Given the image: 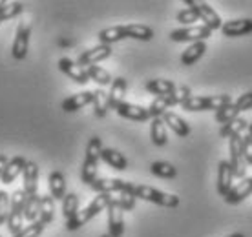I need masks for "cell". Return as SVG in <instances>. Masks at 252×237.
Instances as JSON below:
<instances>
[{
	"mask_svg": "<svg viewBox=\"0 0 252 237\" xmlns=\"http://www.w3.org/2000/svg\"><path fill=\"white\" fill-rule=\"evenodd\" d=\"M112 55V46H104V44H99V46H95L92 50H86L79 57V60L77 64L81 66V68H88V66H95L97 62H102V60H106L108 57Z\"/></svg>",
	"mask_w": 252,
	"mask_h": 237,
	"instance_id": "8",
	"label": "cell"
},
{
	"mask_svg": "<svg viewBox=\"0 0 252 237\" xmlns=\"http://www.w3.org/2000/svg\"><path fill=\"white\" fill-rule=\"evenodd\" d=\"M241 148H243V157H245V162L252 166V135L247 133L241 139Z\"/></svg>",
	"mask_w": 252,
	"mask_h": 237,
	"instance_id": "48",
	"label": "cell"
},
{
	"mask_svg": "<svg viewBox=\"0 0 252 237\" xmlns=\"http://www.w3.org/2000/svg\"><path fill=\"white\" fill-rule=\"evenodd\" d=\"M251 194H252V177H243V179H240L238 184H234L230 188V192L223 199L227 201L228 205H238L241 201H245Z\"/></svg>",
	"mask_w": 252,
	"mask_h": 237,
	"instance_id": "11",
	"label": "cell"
},
{
	"mask_svg": "<svg viewBox=\"0 0 252 237\" xmlns=\"http://www.w3.org/2000/svg\"><path fill=\"white\" fill-rule=\"evenodd\" d=\"M0 237H2V236H0Z\"/></svg>",
	"mask_w": 252,
	"mask_h": 237,
	"instance_id": "54",
	"label": "cell"
},
{
	"mask_svg": "<svg viewBox=\"0 0 252 237\" xmlns=\"http://www.w3.org/2000/svg\"><path fill=\"white\" fill-rule=\"evenodd\" d=\"M249 133L252 135V124H249Z\"/></svg>",
	"mask_w": 252,
	"mask_h": 237,
	"instance_id": "51",
	"label": "cell"
},
{
	"mask_svg": "<svg viewBox=\"0 0 252 237\" xmlns=\"http://www.w3.org/2000/svg\"><path fill=\"white\" fill-rule=\"evenodd\" d=\"M6 164H7V155L6 153H0V177H2V174H4Z\"/></svg>",
	"mask_w": 252,
	"mask_h": 237,
	"instance_id": "49",
	"label": "cell"
},
{
	"mask_svg": "<svg viewBox=\"0 0 252 237\" xmlns=\"http://www.w3.org/2000/svg\"><path fill=\"white\" fill-rule=\"evenodd\" d=\"M22 177H24V190L26 195H35L38 188V164L35 161H26L24 172H22Z\"/></svg>",
	"mask_w": 252,
	"mask_h": 237,
	"instance_id": "15",
	"label": "cell"
},
{
	"mask_svg": "<svg viewBox=\"0 0 252 237\" xmlns=\"http://www.w3.org/2000/svg\"><path fill=\"white\" fill-rule=\"evenodd\" d=\"M40 201H42V195H28V201H26L24 206V221H30V223L37 221L38 213H40Z\"/></svg>",
	"mask_w": 252,
	"mask_h": 237,
	"instance_id": "29",
	"label": "cell"
},
{
	"mask_svg": "<svg viewBox=\"0 0 252 237\" xmlns=\"http://www.w3.org/2000/svg\"><path fill=\"white\" fill-rule=\"evenodd\" d=\"M9 212H11V195L6 190H0V225L7 223Z\"/></svg>",
	"mask_w": 252,
	"mask_h": 237,
	"instance_id": "42",
	"label": "cell"
},
{
	"mask_svg": "<svg viewBox=\"0 0 252 237\" xmlns=\"http://www.w3.org/2000/svg\"><path fill=\"white\" fill-rule=\"evenodd\" d=\"M24 228V212H9L7 217V230L11 236H17Z\"/></svg>",
	"mask_w": 252,
	"mask_h": 237,
	"instance_id": "38",
	"label": "cell"
},
{
	"mask_svg": "<svg viewBox=\"0 0 252 237\" xmlns=\"http://www.w3.org/2000/svg\"><path fill=\"white\" fill-rule=\"evenodd\" d=\"M48 184H50V195L55 201H63L66 197V179L63 172H57V170L51 172Z\"/></svg>",
	"mask_w": 252,
	"mask_h": 237,
	"instance_id": "20",
	"label": "cell"
},
{
	"mask_svg": "<svg viewBox=\"0 0 252 237\" xmlns=\"http://www.w3.org/2000/svg\"><path fill=\"white\" fill-rule=\"evenodd\" d=\"M177 22H181V24H195L197 20H199V17H197V13L194 11V9H190V7H185V9H181V11L177 13Z\"/></svg>",
	"mask_w": 252,
	"mask_h": 237,
	"instance_id": "46",
	"label": "cell"
},
{
	"mask_svg": "<svg viewBox=\"0 0 252 237\" xmlns=\"http://www.w3.org/2000/svg\"><path fill=\"white\" fill-rule=\"evenodd\" d=\"M22 9H24V4H22V2H7L6 7L0 11V20L4 22V20L13 19V17L20 15V13H22Z\"/></svg>",
	"mask_w": 252,
	"mask_h": 237,
	"instance_id": "43",
	"label": "cell"
},
{
	"mask_svg": "<svg viewBox=\"0 0 252 237\" xmlns=\"http://www.w3.org/2000/svg\"><path fill=\"white\" fill-rule=\"evenodd\" d=\"M84 69H86V73H88L90 81L97 82L99 86H112L114 79H112V75H110L104 68H101V66H88V68H84Z\"/></svg>",
	"mask_w": 252,
	"mask_h": 237,
	"instance_id": "32",
	"label": "cell"
},
{
	"mask_svg": "<svg viewBox=\"0 0 252 237\" xmlns=\"http://www.w3.org/2000/svg\"><path fill=\"white\" fill-rule=\"evenodd\" d=\"M123 38H126L125 26H114V28H106V30L99 31V42L104 46H112L114 42H119Z\"/></svg>",
	"mask_w": 252,
	"mask_h": 237,
	"instance_id": "27",
	"label": "cell"
},
{
	"mask_svg": "<svg viewBox=\"0 0 252 237\" xmlns=\"http://www.w3.org/2000/svg\"><path fill=\"white\" fill-rule=\"evenodd\" d=\"M241 139L243 135H234L228 139V150H230V166H232V174L238 179L247 177V162L243 157V148H241Z\"/></svg>",
	"mask_w": 252,
	"mask_h": 237,
	"instance_id": "4",
	"label": "cell"
},
{
	"mask_svg": "<svg viewBox=\"0 0 252 237\" xmlns=\"http://www.w3.org/2000/svg\"><path fill=\"white\" fill-rule=\"evenodd\" d=\"M238 112H247V110H252V91H247V93L240 95L236 102H232Z\"/></svg>",
	"mask_w": 252,
	"mask_h": 237,
	"instance_id": "47",
	"label": "cell"
},
{
	"mask_svg": "<svg viewBox=\"0 0 252 237\" xmlns=\"http://www.w3.org/2000/svg\"><path fill=\"white\" fill-rule=\"evenodd\" d=\"M0 24H2V20H0Z\"/></svg>",
	"mask_w": 252,
	"mask_h": 237,
	"instance_id": "53",
	"label": "cell"
},
{
	"mask_svg": "<svg viewBox=\"0 0 252 237\" xmlns=\"http://www.w3.org/2000/svg\"><path fill=\"white\" fill-rule=\"evenodd\" d=\"M212 31L207 26H190V28H181V30H174L170 33V38L174 42H205Z\"/></svg>",
	"mask_w": 252,
	"mask_h": 237,
	"instance_id": "6",
	"label": "cell"
},
{
	"mask_svg": "<svg viewBox=\"0 0 252 237\" xmlns=\"http://www.w3.org/2000/svg\"><path fill=\"white\" fill-rule=\"evenodd\" d=\"M245 130H249V122H247L245 118H234V120H230V122H227V124L221 126L220 130V135L223 139H230L234 137V135H241Z\"/></svg>",
	"mask_w": 252,
	"mask_h": 237,
	"instance_id": "26",
	"label": "cell"
},
{
	"mask_svg": "<svg viewBox=\"0 0 252 237\" xmlns=\"http://www.w3.org/2000/svg\"><path fill=\"white\" fill-rule=\"evenodd\" d=\"M185 4H187L190 9H194V11L197 13L199 20H203V26H207L210 31L221 30V26H223L221 17L214 11V7L210 6V4H207V2H199V0H187Z\"/></svg>",
	"mask_w": 252,
	"mask_h": 237,
	"instance_id": "3",
	"label": "cell"
},
{
	"mask_svg": "<svg viewBox=\"0 0 252 237\" xmlns=\"http://www.w3.org/2000/svg\"><path fill=\"white\" fill-rule=\"evenodd\" d=\"M205 99H207V110H216V112H220L223 108H227L232 104V97L228 93H223V95H205Z\"/></svg>",
	"mask_w": 252,
	"mask_h": 237,
	"instance_id": "36",
	"label": "cell"
},
{
	"mask_svg": "<svg viewBox=\"0 0 252 237\" xmlns=\"http://www.w3.org/2000/svg\"><path fill=\"white\" fill-rule=\"evenodd\" d=\"M126 88H128V84H126V79H123V77H117V79H114L112 86H110V91H108L110 108H114V110H115L121 102H125Z\"/></svg>",
	"mask_w": 252,
	"mask_h": 237,
	"instance_id": "19",
	"label": "cell"
},
{
	"mask_svg": "<svg viewBox=\"0 0 252 237\" xmlns=\"http://www.w3.org/2000/svg\"><path fill=\"white\" fill-rule=\"evenodd\" d=\"M221 33L225 37H243L252 33V19H238V20H228L221 26Z\"/></svg>",
	"mask_w": 252,
	"mask_h": 237,
	"instance_id": "13",
	"label": "cell"
},
{
	"mask_svg": "<svg viewBox=\"0 0 252 237\" xmlns=\"http://www.w3.org/2000/svg\"><path fill=\"white\" fill-rule=\"evenodd\" d=\"M150 139L156 146H164L168 143V135H166V124L163 122V117L152 118L150 124Z\"/></svg>",
	"mask_w": 252,
	"mask_h": 237,
	"instance_id": "24",
	"label": "cell"
},
{
	"mask_svg": "<svg viewBox=\"0 0 252 237\" xmlns=\"http://www.w3.org/2000/svg\"><path fill=\"white\" fill-rule=\"evenodd\" d=\"M150 172L156 175V177H161V179H174V177L177 175L176 166H174V164H170V162H166V161L152 162Z\"/></svg>",
	"mask_w": 252,
	"mask_h": 237,
	"instance_id": "31",
	"label": "cell"
},
{
	"mask_svg": "<svg viewBox=\"0 0 252 237\" xmlns=\"http://www.w3.org/2000/svg\"><path fill=\"white\" fill-rule=\"evenodd\" d=\"M163 122L168 128H170L174 133H176L177 137H189L190 135V126L189 122L185 120V118H181L177 113L174 112H166L163 115Z\"/></svg>",
	"mask_w": 252,
	"mask_h": 237,
	"instance_id": "17",
	"label": "cell"
},
{
	"mask_svg": "<svg viewBox=\"0 0 252 237\" xmlns=\"http://www.w3.org/2000/svg\"><path fill=\"white\" fill-rule=\"evenodd\" d=\"M125 31L126 38H135V40H143V42H148L154 38V30L145 24H126Z\"/></svg>",
	"mask_w": 252,
	"mask_h": 237,
	"instance_id": "25",
	"label": "cell"
},
{
	"mask_svg": "<svg viewBox=\"0 0 252 237\" xmlns=\"http://www.w3.org/2000/svg\"><path fill=\"white\" fill-rule=\"evenodd\" d=\"M59 69L63 71L64 75H68L71 81H75L77 84H86V82H90V77L88 73H86V69L81 68L77 62H73L71 59H68V57H63L61 60H59Z\"/></svg>",
	"mask_w": 252,
	"mask_h": 237,
	"instance_id": "10",
	"label": "cell"
},
{
	"mask_svg": "<svg viewBox=\"0 0 252 237\" xmlns=\"http://www.w3.org/2000/svg\"><path fill=\"white\" fill-rule=\"evenodd\" d=\"M101 237H110V234H108V236H106V234H104V236H101Z\"/></svg>",
	"mask_w": 252,
	"mask_h": 237,
	"instance_id": "52",
	"label": "cell"
},
{
	"mask_svg": "<svg viewBox=\"0 0 252 237\" xmlns=\"http://www.w3.org/2000/svg\"><path fill=\"white\" fill-rule=\"evenodd\" d=\"M238 115H240V112L236 110L234 104H230V106L223 108L220 112H216V120H218L220 124H227V122H230L234 118H238Z\"/></svg>",
	"mask_w": 252,
	"mask_h": 237,
	"instance_id": "44",
	"label": "cell"
},
{
	"mask_svg": "<svg viewBox=\"0 0 252 237\" xmlns=\"http://www.w3.org/2000/svg\"><path fill=\"white\" fill-rule=\"evenodd\" d=\"M101 159L106 162L108 166H112L114 170H119V172H125L128 168V159L121 151L114 150V148H102Z\"/></svg>",
	"mask_w": 252,
	"mask_h": 237,
	"instance_id": "21",
	"label": "cell"
},
{
	"mask_svg": "<svg viewBox=\"0 0 252 237\" xmlns=\"http://www.w3.org/2000/svg\"><path fill=\"white\" fill-rule=\"evenodd\" d=\"M77 212H79V195L66 194V197L63 199V213L66 221H69Z\"/></svg>",
	"mask_w": 252,
	"mask_h": 237,
	"instance_id": "37",
	"label": "cell"
},
{
	"mask_svg": "<svg viewBox=\"0 0 252 237\" xmlns=\"http://www.w3.org/2000/svg\"><path fill=\"white\" fill-rule=\"evenodd\" d=\"M232 181H234V174H232V166L228 161H220L218 164V194L221 197L230 192L232 188Z\"/></svg>",
	"mask_w": 252,
	"mask_h": 237,
	"instance_id": "14",
	"label": "cell"
},
{
	"mask_svg": "<svg viewBox=\"0 0 252 237\" xmlns=\"http://www.w3.org/2000/svg\"><path fill=\"white\" fill-rule=\"evenodd\" d=\"M97 170H99V161H94V159H86V157H84L82 172H81L82 182L92 186V182L97 179Z\"/></svg>",
	"mask_w": 252,
	"mask_h": 237,
	"instance_id": "34",
	"label": "cell"
},
{
	"mask_svg": "<svg viewBox=\"0 0 252 237\" xmlns=\"http://www.w3.org/2000/svg\"><path fill=\"white\" fill-rule=\"evenodd\" d=\"M181 108L185 112H205L207 110V99L203 95H192Z\"/></svg>",
	"mask_w": 252,
	"mask_h": 237,
	"instance_id": "40",
	"label": "cell"
},
{
	"mask_svg": "<svg viewBox=\"0 0 252 237\" xmlns=\"http://www.w3.org/2000/svg\"><path fill=\"white\" fill-rule=\"evenodd\" d=\"M26 201H28V195L24 190H15L11 195V212H24Z\"/></svg>",
	"mask_w": 252,
	"mask_h": 237,
	"instance_id": "45",
	"label": "cell"
},
{
	"mask_svg": "<svg viewBox=\"0 0 252 237\" xmlns=\"http://www.w3.org/2000/svg\"><path fill=\"white\" fill-rule=\"evenodd\" d=\"M110 197H112V194H99L88 206H86V208H84V210H79L69 221H66V228H68L69 232L79 230L81 226H84L86 223H88L90 219L95 217V215H97L99 212H102L104 208H108V205H110Z\"/></svg>",
	"mask_w": 252,
	"mask_h": 237,
	"instance_id": "1",
	"label": "cell"
},
{
	"mask_svg": "<svg viewBox=\"0 0 252 237\" xmlns=\"http://www.w3.org/2000/svg\"><path fill=\"white\" fill-rule=\"evenodd\" d=\"M55 217V199L51 195H42V201H40V213H38V219L44 223V225H50Z\"/></svg>",
	"mask_w": 252,
	"mask_h": 237,
	"instance_id": "33",
	"label": "cell"
},
{
	"mask_svg": "<svg viewBox=\"0 0 252 237\" xmlns=\"http://www.w3.org/2000/svg\"><path fill=\"white\" fill-rule=\"evenodd\" d=\"M145 89L158 95V97H164V95H170L176 89V84L172 81H166V79H152L145 84Z\"/></svg>",
	"mask_w": 252,
	"mask_h": 237,
	"instance_id": "23",
	"label": "cell"
},
{
	"mask_svg": "<svg viewBox=\"0 0 252 237\" xmlns=\"http://www.w3.org/2000/svg\"><path fill=\"white\" fill-rule=\"evenodd\" d=\"M30 37H32V26L28 22H20L15 40H13L11 55L15 60H24L30 51Z\"/></svg>",
	"mask_w": 252,
	"mask_h": 237,
	"instance_id": "7",
	"label": "cell"
},
{
	"mask_svg": "<svg viewBox=\"0 0 252 237\" xmlns=\"http://www.w3.org/2000/svg\"><path fill=\"white\" fill-rule=\"evenodd\" d=\"M110 203L117 205L123 212H128V210H133V206H135V195L130 192H117V194H112Z\"/></svg>",
	"mask_w": 252,
	"mask_h": 237,
	"instance_id": "35",
	"label": "cell"
},
{
	"mask_svg": "<svg viewBox=\"0 0 252 237\" xmlns=\"http://www.w3.org/2000/svg\"><path fill=\"white\" fill-rule=\"evenodd\" d=\"M228 237H245L243 234H232V236H228Z\"/></svg>",
	"mask_w": 252,
	"mask_h": 237,
	"instance_id": "50",
	"label": "cell"
},
{
	"mask_svg": "<svg viewBox=\"0 0 252 237\" xmlns=\"http://www.w3.org/2000/svg\"><path fill=\"white\" fill-rule=\"evenodd\" d=\"M172 99L170 95H164V97H156V99L150 102L148 106V113H150V118H158L163 117L164 113L168 112V108H172Z\"/></svg>",
	"mask_w": 252,
	"mask_h": 237,
	"instance_id": "28",
	"label": "cell"
},
{
	"mask_svg": "<svg viewBox=\"0 0 252 237\" xmlns=\"http://www.w3.org/2000/svg\"><path fill=\"white\" fill-rule=\"evenodd\" d=\"M135 184L123 179H110V177H97L92 182V190L97 194H117V192H130L133 194Z\"/></svg>",
	"mask_w": 252,
	"mask_h": 237,
	"instance_id": "5",
	"label": "cell"
},
{
	"mask_svg": "<svg viewBox=\"0 0 252 237\" xmlns=\"http://www.w3.org/2000/svg\"><path fill=\"white\" fill-rule=\"evenodd\" d=\"M133 195H135V199L148 201V203L164 206V208H177L179 206V197L177 195L166 194V192H161L158 188L146 186V184H135Z\"/></svg>",
	"mask_w": 252,
	"mask_h": 237,
	"instance_id": "2",
	"label": "cell"
},
{
	"mask_svg": "<svg viewBox=\"0 0 252 237\" xmlns=\"http://www.w3.org/2000/svg\"><path fill=\"white\" fill-rule=\"evenodd\" d=\"M115 112L119 117L130 118V120H137V122H145L150 118L148 108H143L139 104H132V102H121L119 106L115 108Z\"/></svg>",
	"mask_w": 252,
	"mask_h": 237,
	"instance_id": "12",
	"label": "cell"
},
{
	"mask_svg": "<svg viewBox=\"0 0 252 237\" xmlns=\"http://www.w3.org/2000/svg\"><path fill=\"white\" fill-rule=\"evenodd\" d=\"M94 102V91H81V93H75L68 97V99L63 100V110L64 112H79L84 106H88Z\"/></svg>",
	"mask_w": 252,
	"mask_h": 237,
	"instance_id": "16",
	"label": "cell"
},
{
	"mask_svg": "<svg viewBox=\"0 0 252 237\" xmlns=\"http://www.w3.org/2000/svg\"><path fill=\"white\" fill-rule=\"evenodd\" d=\"M192 97V89H190L189 86H176V89L170 93V99H172V104L174 106H183L185 102Z\"/></svg>",
	"mask_w": 252,
	"mask_h": 237,
	"instance_id": "41",
	"label": "cell"
},
{
	"mask_svg": "<svg viewBox=\"0 0 252 237\" xmlns=\"http://www.w3.org/2000/svg\"><path fill=\"white\" fill-rule=\"evenodd\" d=\"M24 166H26V159L24 157H13L11 161H7L6 168H4V174H2V182L4 184H11L17 177H19L22 172H24Z\"/></svg>",
	"mask_w": 252,
	"mask_h": 237,
	"instance_id": "18",
	"label": "cell"
},
{
	"mask_svg": "<svg viewBox=\"0 0 252 237\" xmlns=\"http://www.w3.org/2000/svg\"><path fill=\"white\" fill-rule=\"evenodd\" d=\"M106 210L110 237H123L125 236V212L117 205H114V203H110Z\"/></svg>",
	"mask_w": 252,
	"mask_h": 237,
	"instance_id": "9",
	"label": "cell"
},
{
	"mask_svg": "<svg viewBox=\"0 0 252 237\" xmlns=\"http://www.w3.org/2000/svg\"><path fill=\"white\" fill-rule=\"evenodd\" d=\"M94 110H95V115L97 117H106L108 110H110V100H108V93L99 88V89H95L94 91Z\"/></svg>",
	"mask_w": 252,
	"mask_h": 237,
	"instance_id": "30",
	"label": "cell"
},
{
	"mask_svg": "<svg viewBox=\"0 0 252 237\" xmlns=\"http://www.w3.org/2000/svg\"><path fill=\"white\" fill-rule=\"evenodd\" d=\"M205 53H207V42L190 44L189 48L183 51V55H181V64H183V66H192V64L197 62Z\"/></svg>",
	"mask_w": 252,
	"mask_h": 237,
	"instance_id": "22",
	"label": "cell"
},
{
	"mask_svg": "<svg viewBox=\"0 0 252 237\" xmlns=\"http://www.w3.org/2000/svg\"><path fill=\"white\" fill-rule=\"evenodd\" d=\"M46 225L40 221V219H37L35 223H30L28 226H24L22 228V232H19L17 236H13V237H40L42 236V232H44Z\"/></svg>",
	"mask_w": 252,
	"mask_h": 237,
	"instance_id": "39",
	"label": "cell"
}]
</instances>
